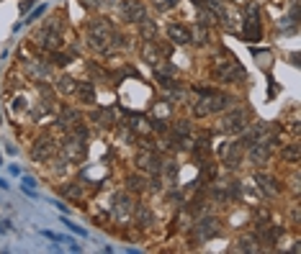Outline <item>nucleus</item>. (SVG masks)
Wrapping results in <instances>:
<instances>
[{"mask_svg": "<svg viewBox=\"0 0 301 254\" xmlns=\"http://www.w3.org/2000/svg\"><path fill=\"white\" fill-rule=\"evenodd\" d=\"M111 36H114V28H111V23L106 18H93L88 23V41H90L93 49L106 52L111 44Z\"/></svg>", "mask_w": 301, "mask_h": 254, "instance_id": "nucleus-1", "label": "nucleus"}, {"mask_svg": "<svg viewBox=\"0 0 301 254\" xmlns=\"http://www.w3.org/2000/svg\"><path fill=\"white\" fill-rule=\"evenodd\" d=\"M214 77L219 80V82H240L242 77H245V69H242V64L237 62V59H219L216 57V64H214Z\"/></svg>", "mask_w": 301, "mask_h": 254, "instance_id": "nucleus-2", "label": "nucleus"}, {"mask_svg": "<svg viewBox=\"0 0 301 254\" xmlns=\"http://www.w3.org/2000/svg\"><path fill=\"white\" fill-rule=\"evenodd\" d=\"M232 103V98L227 95H219V93H211V95H204L201 100L193 103V116H209V113H219Z\"/></svg>", "mask_w": 301, "mask_h": 254, "instance_id": "nucleus-3", "label": "nucleus"}, {"mask_svg": "<svg viewBox=\"0 0 301 254\" xmlns=\"http://www.w3.org/2000/svg\"><path fill=\"white\" fill-rule=\"evenodd\" d=\"M242 36L245 41H257L262 36V23H260V8L257 6H247V16L242 21Z\"/></svg>", "mask_w": 301, "mask_h": 254, "instance_id": "nucleus-4", "label": "nucleus"}, {"mask_svg": "<svg viewBox=\"0 0 301 254\" xmlns=\"http://www.w3.org/2000/svg\"><path fill=\"white\" fill-rule=\"evenodd\" d=\"M34 41L39 44L42 49H49V52H54L59 44H62V39H59V21H49L39 33L34 36Z\"/></svg>", "mask_w": 301, "mask_h": 254, "instance_id": "nucleus-5", "label": "nucleus"}, {"mask_svg": "<svg viewBox=\"0 0 301 254\" xmlns=\"http://www.w3.org/2000/svg\"><path fill=\"white\" fill-rule=\"evenodd\" d=\"M247 111H242V108H237V111H232V113H227L221 118V126L219 129L224 131V134H242L245 129H247Z\"/></svg>", "mask_w": 301, "mask_h": 254, "instance_id": "nucleus-6", "label": "nucleus"}, {"mask_svg": "<svg viewBox=\"0 0 301 254\" xmlns=\"http://www.w3.org/2000/svg\"><path fill=\"white\" fill-rule=\"evenodd\" d=\"M137 167L144 169V172H152V175H160V169H162V159L155 149H149L144 147L139 154H137Z\"/></svg>", "mask_w": 301, "mask_h": 254, "instance_id": "nucleus-7", "label": "nucleus"}, {"mask_svg": "<svg viewBox=\"0 0 301 254\" xmlns=\"http://www.w3.org/2000/svg\"><path fill=\"white\" fill-rule=\"evenodd\" d=\"M62 154H64V159H70V162L85 159V139H80V136L72 134V136L62 144Z\"/></svg>", "mask_w": 301, "mask_h": 254, "instance_id": "nucleus-8", "label": "nucleus"}, {"mask_svg": "<svg viewBox=\"0 0 301 254\" xmlns=\"http://www.w3.org/2000/svg\"><path fill=\"white\" fill-rule=\"evenodd\" d=\"M121 16H124V21L142 23V21H147V8L139 0H126V3H121Z\"/></svg>", "mask_w": 301, "mask_h": 254, "instance_id": "nucleus-9", "label": "nucleus"}, {"mask_svg": "<svg viewBox=\"0 0 301 254\" xmlns=\"http://www.w3.org/2000/svg\"><path fill=\"white\" fill-rule=\"evenodd\" d=\"M216 234H219V221H216V219H211V216L198 219V221H196V226H193V236H196V239H201V241H209V239H214Z\"/></svg>", "mask_w": 301, "mask_h": 254, "instance_id": "nucleus-10", "label": "nucleus"}, {"mask_svg": "<svg viewBox=\"0 0 301 254\" xmlns=\"http://www.w3.org/2000/svg\"><path fill=\"white\" fill-rule=\"evenodd\" d=\"M162 54L168 57L170 49H168L165 44H160V41H157V44H155V41H147V44L142 47V59L149 62V64H157V59H160Z\"/></svg>", "mask_w": 301, "mask_h": 254, "instance_id": "nucleus-11", "label": "nucleus"}, {"mask_svg": "<svg viewBox=\"0 0 301 254\" xmlns=\"http://www.w3.org/2000/svg\"><path fill=\"white\" fill-rule=\"evenodd\" d=\"M255 183H257V190H260L262 195H268V198H278V195H281V185H278V180L271 177V175H257Z\"/></svg>", "mask_w": 301, "mask_h": 254, "instance_id": "nucleus-12", "label": "nucleus"}, {"mask_svg": "<svg viewBox=\"0 0 301 254\" xmlns=\"http://www.w3.org/2000/svg\"><path fill=\"white\" fill-rule=\"evenodd\" d=\"M247 149H250V162H252V164H265L268 157H271V144H268V141H255V144L247 147Z\"/></svg>", "mask_w": 301, "mask_h": 254, "instance_id": "nucleus-13", "label": "nucleus"}, {"mask_svg": "<svg viewBox=\"0 0 301 254\" xmlns=\"http://www.w3.org/2000/svg\"><path fill=\"white\" fill-rule=\"evenodd\" d=\"M80 121H83V116L75 111V108H64L62 116H59V129L72 131V129H78V126H80Z\"/></svg>", "mask_w": 301, "mask_h": 254, "instance_id": "nucleus-14", "label": "nucleus"}, {"mask_svg": "<svg viewBox=\"0 0 301 254\" xmlns=\"http://www.w3.org/2000/svg\"><path fill=\"white\" fill-rule=\"evenodd\" d=\"M75 95H78V100H80V103L93 105V103H95V88H93V82H90V80L78 82V88H75Z\"/></svg>", "mask_w": 301, "mask_h": 254, "instance_id": "nucleus-15", "label": "nucleus"}, {"mask_svg": "<svg viewBox=\"0 0 301 254\" xmlns=\"http://www.w3.org/2000/svg\"><path fill=\"white\" fill-rule=\"evenodd\" d=\"M129 213H131V200H129V195H119L116 203H114V219L124 224V221L129 219Z\"/></svg>", "mask_w": 301, "mask_h": 254, "instance_id": "nucleus-16", "label": "nucleus"}, {"mask_svg": "<svg viewBox=\"0 0 301 254\" xmlns=\"http://www.w3.org/2000/svg\"><path fill=\"white\" fill-rule=\"evenodd\" d=\"M54 154V144H52V139H39L36 141V147H34V159L36 162H44V159H49Z\"/></svg>", "mask_w": 301, "mask_h": 254, "instance_id": "nucleus-17", "label": "nucleus"}, {"mask_svg": "<svg viewBox=\"0 0 301 254\" xmlns=\"http://www.w3.org/2000/svg\"><path fill=\"white\" fill-rule=\"evenodd\" d=\"M168 36L173 39V44H188V41H191V31L185 26H180V23L168 26Z\"/></svg>", "mask_w": 301, "mask_h": 254, "instance_id": "nucleus-18", "label": "nucleus"}, {"mask_svg": "<svg viewBox=\"0 0 301 254\" xmlns=\"http://www.w3.org/2000/svg\"><path fill=\"white\" fill-rule=\"evenodd\" d=\"M134 213H137V221H139L142 226H152V224H155V213H152L147 205H137Z\"/></svg>", "mask_w": 301, "mask_h": 254, "instance_id": "nucleus-19", "label": "nucleus"}, {"mask_svg": "<svg viewBox=\"0 0 301 254\" xmlns=\"http://www.w3.org/2000/svg\"><path fill=\"white\" fill-rule=\"evenodd\" d=\"M93 121H95V123H101V126H111L116 118H114V111L101 108V111H93Z\"/></svg>", "mask_w": 301, "mask_h": 254, "instance_id": "nucleus-20", "label": "nucleus"}, {"mask_svg": "<svg viewBox=\"0 0 301 254\" xmlns=\"http://www.w3.org/2000/svg\"><path fill=\"white\" fill-rule=\"evenodd\" d=\"M75 88H78V80H72V77H67V75L57 80V90H59V93H64V95L75 93Z\"/></svg>", "mask_w": 301, "mask_h": 254, "instance_id": "nucleus-21", "label": "nucleus"}, {"mask_svg": "<svg viewBox=\"0 0 301 254\" xmlns=\"http://www.w3.org/2000/svg\"><path fill=\"white\" fill-rule=\"evenodd\" d=\"M126 183H129V190H131V193H144V190H147V180H144L142 175H129Z\"/></svg>", "mask_w": 301, "mask_h": 254, "instance_id": "nucleus-22", "label": "nucleus"}, {"mask_svg": "<svg viewBox=\"0 0 301 254\" xmlns=\"http://www.w3.org/2000/svg\"><path fill=\"white\" fill-rule=\"evenodd\" d=\"M281 157H283L286 162H298V144H288V147H283Z\"/></svg>", "mask_w": 301, "mask_h": 254, "instance_id": "nucleus-23", "label": "nucleus"}, {"mask_svg": "<svg viewBox=\"0 0 301 254\" xmlns=\"http://www.w3.org/2000/svg\"><path fill=\"white\" fill-rule=\"evenodd\" d=\"M49 62H52V64H57V67H67V64H70L72 59H70L67 54H62V52H52Z\"/></svg>", "mask_w": 301, "mask_h": 254, "instance_id": "nucleus-24", "label": "nucleus"}, {"mask_svg": "<svg viewBox=\"0 0 301 254\" xmlns=\"http://www.w3.org/2000/svg\"><path fill=\"white\" fill-rule=\"evenodd\" d=\"M175 136H191V123H188V121H178L175 123Z\"/></svg>", "mask_w": 301, "mask_h": 254, "instance_id": "nucleus-25", "label": "nucleus"}, {"mask_svg": "<svg viewBox=\"0 0 301 254\" xmlns=\"http://www.w3.org/2000/svg\"><path fill=\"white\" fill-rule=\"evenodd\" d=\"M237 244H240L237 249H242V251H255V249H257V246H255V239H252V236H245V239H240Z\"/></svg>", "mask_w": 301, "mask_h": 254, "instance_id": "nucleus-26", "label": "nucleus"}, {"mask_svg": "<svg viewBox=\"0 0 301 254\" xmlns=\"http://www.w3.org/2000/svg\"><path fill=\"white\" fill-rule=\"evenodd\" d=\"M255 57H257V64H260V67L271 69V54H268V52H262V54H260V52H255Z\"/></svg>", "mask_w": 301, "mask_h": 254, "instance_id": "nucleus-27", "label": "nucleus"}, {"mask_svg": "<svg viewBox=\"0 0 301 254\" xmlns=\"http://www.w3.org/2000/svg\"><path fill=\"white\" fill-rule=\"evenodd\" d=\"M196 41H198V44H206V41H209V31H206V26H198V28H196Z\"/></svg>", "mask_w": 301, "mask_h": 254, "instance_id": "nucleus-28", "label": "nucleus"}, {"mask_svg": "<svg viewBox=\"0 0 301 254\" xmlns=\"http://www.w3.org/2000/svg\"><path fill=\"white\" fill-rule=\"evenodd\" d=\"M62 193H64V195H70V198H78V195H80V185H67Z\"/></svg>", "mask_w": 301, "mask_h": 254, "instance_id": "nucleus-29", "label": "nucleus"}, {"mask_svg": "<svg viewBox=\"0 0 301 254\" xmlns=\"http://www.w3.org/2000/svg\"><path fill=\"white\" fill-rule=\"evenodd\" d=\"M62 224H67V229H70V231H78V234H80V236H85V229H80V226H78V224H70V221H67V219H64V221H62Z\"/></svg>", "mask_w": 301, "mask_h": 254, "instance_id": "nucleus-30", "label": "nucleus"}, {"mask_svg": "<svg viewBox=\"0 0 301 254\" xmlns=\"http://www.w3.org/2000/svg\"><path fill=\"white\" fill-rule=\"evenodd\" d=\"M178 3V0H157V6H160V11H168V8H173Z\"/></svg>", "mask_w": 301, "mask_h": 254, "instance_id": "nucleus-31", "label": "nucleus"}, {"mask_svg": "<svg viewBox=\"0 0 301 254\" xmlns=\"http://www.w3.org/2000/svg\"><path fill=\"white\" fill-rule=\"evenodd\" d=\"M44 11H47V8H44V6H39V8H36V11H34L31 16H28V21H36V18H39V16H42Z\"/></svg>", "mask_w": 301, "mask_h": 254, "instance_id": "nucleus-32", "label": "nucleus"}, {"mask_svg": "<svg viewBox=\"0 0 301 254\" xmlns=\"http://www.w3.org/2000/svg\"><path fill=\"white\" fill-rule=\"evenodd\" d=\"M0 188H3V190H6V188H8V183H6V180H0Z\"/></svg>", "mask_w": 301, "mask_h": 254, "instance_id": "nucleus-33", "label": "nucleus"}, {"mask_svg": "<svg viewBox=\"0 0 301 254\" xmlns=\"http://www.w3.org/2000/svg\"><path fill=\"white\" fill-rule=\"evenodd\" d=\"M235 3H247V0H235Z\"/></svg>", "mask_w": 301, "mask_h": 254, "instance_id": "nucleus-34", "label": "nucleus"}, {"mask_svg": "<svg viewBox=\"0 0 301 254\" xmlns=\"http://www.w3.org/2000/svg\"><path fill=\"white\" fill-rule=\"evenodd\" d=\"M0 123H3V116H0Z\"/></svg>", "mask_w": 301, "mask_h": 254, "instance_id": "nucleus-35", "label": "nucleus"}, {"mask_svg": "<svg viewBox=\"0 0 301 254\" xmlns=\"http://www.w3.org/2000/svg\"><path fill=\"white\" fill-rule=\"evenodd\" d=\"M0 164H3V162H0Z\"/></svg>", "mask_w": 301, "mask_h": 254, "instance_id": "nucleus-36", "label": "nucleus"}]
</instances>
